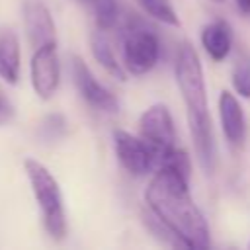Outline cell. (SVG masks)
I'll return each instance as SVG.
<instances>
[{"mask_svg":"<svg viewBox=\"0 0 250 250\" xmlns=\"http://www.w3.org/2000/svg\"><path fill=\"white\" fill-rule=\"evenodd\" d=\"M23 25L33 49L57 41L55 21L49 8L41 0H23Z\"/></svg>","mask_w":250,"mask_h":250,"instance_id":"cell-9","label":"cell"},{"mask_svg":"<svg viewBox=\"0 0 250 250\" xmlns=\"http://www.w3.org/2000/svg\"><path fill=\"white\" fill-rule=\"evenodd\" d=\"M23 168H25L31 191L35 195L37 207L41 211L45 230L49 232L51 238L62 240L66 236V215H64L62 193H61L59 182L49 172V168L43 166L39 160L25 158Z\"/></svg>","mask_w":250,"mask_h":250,"instance_id":"cell-3","label":"cell"},{"mask_svg":"<svg viewBox=\"0 0 250 250\" xmlns=\"http://www.w3.org/2000/svg\"><path fill=\"white\" fill-rule=\"evenodd\" d=\"M14 105L8 102L6 96H0V125H6L14 119Z\"/></svg>","mask_w":250,"mask_h":250,"instance_id":"cell-18","label":"cell"},{"mask_svg":"<svg viewBox=\"0 0 250 250\" xmlns=\"http://www.w3.org/2000/svg\"><path fill=\"white\" fill-rule=\"evenodd\" d=\"M0 78L8 84L20 78V41L8 27H0Z\"/></svg>","mask_w":250,"mask_h":250,"instance_id":"cell-12","label":"cell"},{"mask_svg":"<svg viewBox=\"0 0 250 250\" xmlns=\"http://www.w3.org/2000/svg\"><path fill=\"white\" fill-rule=\"evenodd\" d=\"M0 96H6V94H4V88H2V86H0Z\"/></svg>","mask_w":250,"mask_h":250,"instance_id":"cell-20","label":"cell"},{"mask_svg":"<svg viewBox=\"0 0 250 250\" xmlns=\"http://www.w3.org/2000/svg\"><path fill=\"white\" fill-rule=\"evenodd\" d=\"M201 45L213 61H223L232 49V31L225 20H215L201 29Z\"/></svg>","mask_w":250,"mask_h":250,"instance_id":"cell-11","label":"cell"},{"mask_svg":"<svg viewBox=\"0 0 250 250\" xmlns=\"http://www.w3.org/2000/svg\"><path fill=\"white\" fill-rule=\"evenodd\" d=\"M70 68H72V80H74L76 90L92 107H96L104 113L119 111V100L115 98V94L111 90H107L102 82H98V78L92 74V70L80 57L74 55L70 59Z\"/></svg>","mask_w":250,"mask_h":250,"instance_id":"cell-8","label":"cell"},{"mask_svg":"<svg viewBox=\"0 0 250 250\" xmlns=\"http://www.w3.org/2000/svg\"><path fill=\"white\" fill-rule=\"evenodd\" d=\"M232 86L242 98H250V62L240 59L232 68Z\"/></svg>","mask_w":250,"mask_h":250,"instance_id":"cell-17","label":"cell"},{"mask_svg":"<svg viewBox=\"0 0 250 250\" xmlns=\"http://www.w3.org/2000/svg\"><path fill=\"white\" fill-rule=\"evenodd\" d=\"M113 146H115L119 164L131 176L141 178L156 168L154 150L141 137H135L123 129H117V131H113Z\"/></svg>","mask_w":250,"mask_h":250,"instance_id":"cell-6","label":"cell"},{"mask_svg":"<svg viewBox=\"0 0 250 250\" xmlns=\"http://www.w3.org/2000/svg\"><path fill=\"white\" fill-rule=\"evenodd\" d=\"M90 49H92V55L94 59L104 66V70H107L111 76H115L117 80H125V70H123V64L117 61L109 41L105 39V35L102 31H94L90 35Z\"/></svg>","mask_w":250,"mask_h":250,"instance_id":"cell-13","label":"cell"},{"mask_svg":"<svg viewBox=\"0 0 250 250\" xmlns=\"http://www.w3.org/2000/svg\"><path fill=\"white\" fill-rule=\"evenodd\" d=\"M29 72H31V86H33L35 94L41 100H49L57 92L59 80H61V62H59V55H57V41L45 43L33 51Z\"/></svg>","mask_w":250,"mask_h":250,"instance_id":"cell-7","label":"cell"},{"mask_svg":"<svg viewBox=\"0 0 250 250\" xmlns=\"http://www.w3.org/2000/svg\"><path fill=\"white\" fill-rule=\"evenodd\" d=\"M139 131H141V139L152 146L156 156V166H158V158L166 150L176 146L178 135H176L174 119L164 104H154L141 115Z\"/></svg>","mask_w":250,"mask_h":250,"instance_id":"cell-5","label":"cell"},{"mask_svg":"<svg viewBox=\"0 0 250 250\" xmlns=\"http://www.w3.org/2000/svg\"><path fill=\"white\" fill-rule=\"evenodd\" d=\"M119 43L123 55L121 64H125V68L131 74L141 76L156 66L160 59V39L150 27L131 20L121 29Z\"/></svg>","mask_w":250,"mask_h":250,"instance_id":"cell-4","label":"cell"},{"mask_svg":"<svg viewBox=\"0 0 250 250\" xmlns=\"http://www.w3.org/2000/svg\"><path fill=\"white\" fill-rule=\"evenodd\" d=\"M217 2H225V0H217Z\"/></svg>","mask_w":250,"mask_h":250,"instance_id":"cell-21","label":"cell"},{"mask_svg":"<svg viewBox=\"0 0 250 250\" xmlns=\"http://www.w3.org/2000/svg\"><path fill=\"white\" fill-rule=\"evenodd\" d=\"M96 14V23L100 29H109L119 18V8L115 0H88Z\"/></svg>","mask_w":250,"mask_h":250,"instance_id":"cell-15","label":"cell"},{"mask_svg":"<svg viewBox=\"0 0 250 250\" xmlns=\"http://www.w3.org/2000/svg\"><path fill=\"white\" fill-rule=\"evenodd\" d=\"M137 4H139L150 18H154L156 21H162V23L174 25V27L180 25L178 14H176V10L172 8L170 0H137Z\"/></svg>","mask_w":250,"mask_h":250,"instance_id":"cell-14","label":"cell"},{"mask_svg":"<svg viewBox=\"0 0 250 250\" xmlns=\"http://www.w3.org/2000/svg\"><path fill=\"white\" fill-rule=\"evenodd\" d=\"M219 115H221V127L227 137V141L240 148L246 139V121H244V111L240 102L230 94L229 90L221 92L219 98Z\"/></svg>","mask_w":250,"mask_h":250,"instance_id":"cell-10","label":"cell"},{"mask_svg":"<svg viewBox=\"0 0 250 250\" xmlns=\"http://www.w3.org/2000/svg\"><path fill=\"white\" fill-rule=\"evenodd\" d=\"M64 131H66V121H64V117L59 115V113L47 115V117L41 121V125H39V137H41L43 141H57L59 137L64 135Z\"/></svg>","mask_w":250,"mask_h":250,"instance_id":"cell-16","label":"cell"},{"mask_svg":"<svg viewBox=\"0 0 250 250\" xmlns=\"http://www.w3.org/2000/svg\"><path fill=\"white\" fill-rule=\"evenodd\" d=\"M236 6L242 14H246V16L250 14V0H236Z\"/></svg>","mask_w":250,"mask_h":250,"instance_id":"cell-19","label":"cell"},{"mask_svg":"<svg viewBox=\"0 0 250 250\" xmlns=\"http://www.w3.org/2000/svg\"><path fill=\"white\" fill-rule=\"evenodd\" d=\"M145 199L150 213L176 236L180 246H211L209 225L189 193L186 174L160 166L146 186Z\"/></svg>","mask_w":250,"mask_h":250,"instance_id":"cell-1","label":"cell"},{"mask_svg":"<svg viewBox=\"0 0 250 250\" xmlns=\"http://www.w3.org/2000/svg\"><path fill=\"white\" fill-rule=\"evenodd\" d=\"M176 84L180 88L182 100L186 104L188 123L191 131L193 148L197 158L207 174L215 170V137H213V121L207 105V90L203 80V68L199 62V55L191 43H184L176 55L174 62Z\"/></svg>","mask_w":250,"mask_h":250,"instance_id":"cell-2","label":"cell"}]
</instances>
